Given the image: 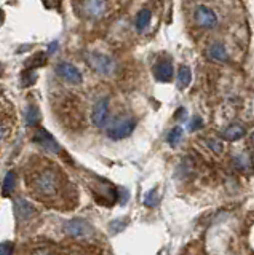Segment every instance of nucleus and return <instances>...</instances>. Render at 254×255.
Returning <instances> with one entry per match:
<instances>
[{
  "label": "nucleus",
  "instance_id": "obj_1",
  "mask_svg": "<svg viewBox=\"0 0 254 255\" xmlns=\"http://www.w3.org/2000/svg\"><path fill=\"white\" fill-rule=\"evenodd\" d=\"M26 183L32 196L45 204L58 206L66 201V187L69 185L66 175L46 159H37L35 164L27 167Z\"/></svg>",
  "mask_w": 254,
  "mask_h": 255
},
{
  "label": "nucleus",
  "instance_id": "obj_2",
  "mask_svg": "<svg viewBox=\"0 0 254 255\" xmlns=\"http://www.w3.org/2000/svg\"><path fill=\"white\" fill-rule=\"evenodd\" d=\"M109 11V0H77V13L85 19L96 21Z\"/></svg>",
  "mask_w": 254,
  "mask_h": 255
},
{
  "label": "nucleus",
  "instance_id": "obj_3",
  "mask_svg": "<svg viewBox=\"0 0 254 255\" xmlns=\"http://www.w3.org/2000/svg\"><path fill=\"white\" fill-rule=\"evenodd\" d=\"M134 126H136V122L130 117H120L115 118L112 123L107 126V137L112 140H122L130 137L134 131Z\"/></svg>",
  "mask_w": 254,
  "mask_h": 255
},
{
  "label": "nucleus",
  "instance_id": "obj_4",
  "mask_svg": "<svg viewBox=\"0 0 254 255\" xmlns=\"http://www.w3.org/2000/svg\"><path fill=\"white\" fill-rule=\"evenodd\" d=\"M64 231L69 236L82 239V238L93 236L94 228L85 219H70L64 223Z\"/></svg>",
  "mask_w": 254,
  "mask_h": 255
},
{
  "label": "nucleus",
  "instance_id": "obj_5",
  "mask_svg": "<svg viewBox=\"0 0 254 255\" xmlns=\"http://www.w3.org/2000/svg\"><path fill=\"white\" fill-rule=\"evenodd\" d=\"M86 61H88L90 66L99 72L102 75H109L110 72L115 69V62L109 58L106 54H101V53H90L86 56Z\"/></svg>",
  "mask_w": 254,
  "mask_h": 255
},
{
  "label": "nucleus",
  "instance_id": "obj_6",
  "mask_svg": "<svg viewBox=\"0 0 254 255\" xmlns=\"http://www.w3.org/2000/svg\"><path fill=\"white\" fill-rule=\"evenodd\" d=\"M56 74L62 80H66L67 83H72V85L82 83V72L69 62H59L56 66Z\"/></svg>",
  "mask_w": 254,
  "mask_h": 255
},
{
  "label": "nucleus",
  "instance_id": "obj_7",
  "mask_svg": "<svg viewBox=\"0 0 254 255\" xmlns=\"http://www.w3.org/2000/svg\"><path fill=\"white\" fill-rule=\"evenodd\" d=\"M107 118H109V102H107V99H99L93 106L91 122H93L94 126L102 128L107 123Z\"/></svg>",
  "mask_w": 254,
  "mask_h": 255
},
{
  "label": "nucleus",
  "instance_id": "obj_8",
  "mask_svg": "<svg viewBox=\"0 0 254 255\" xmlns=\"http://www.w3.org/2000/svg\"><path fill=\"white\" fill-rule=\"evenodd\" d=\"M195 21L200 27H205V29H211L216 26L218 22V18L216 14H214L213 10H210L208 6H203L200 5L195 10Z\"/></svg>",
  "mask_w": 254,
  "mask_h": 255
},
{
  "label": "nucleus",
  "instance_id": "obj_9",
  "mask_svg": "<svg viewBox=\"0 0 254 255\" xmlns=\"http://www.w3.org/2000/svg\"><path fill=\"white\" fill-rule=\"evenodd\" d=\"M173 74H174V69H173V62L170 59H162L155 64L154 77H155V80H158V82H162V83L171 82Z\"/></svg>",
  "mask_w": 254,
  "mask_h": 255
},
{
  "label": "nucleus",
  "instance_id": "obj_10",
  "mask_svg": "<svg viewBox=\"0 0 254 255\" xmlns=\"http://www.w3.org/2000/svg\"><path fill=\"white\" fill-rule=\"evenodd\" d=\"M35 142L40 143V145L45 150H48L50 153H58V151H61L58 142L54 140L53 135H50L45 129H37V132H35Z\"/></svg>",
  "mask_w": 254,
  "mask_h": 255
},
{
  "label": "nucleus",
  "instance_id": "obj_11",
  "mask_svg": "<svg viewBox=\"0 0 254 255\" xmlns=\"http://www.w3.org/2000/svg\"><path fill=\"white\" fill-rule=\"evenodd\" d=\"M14 211H16V217L19 220H30L37 214L34 206L29 204L27 201H24L22 198L16 199V203H14Z\"/></svg>",
  "mask_w": 254,
  "mask_h": 255
},
{
  "label": "nucleus",
  "instance_id": "obj_12",
  "mask_svg": "<svg viewBox=\"0 0 254 255\" xmlns=\"http://www.w3.org/2000/svg\"><path fill=\"white\" fill-rule=\"evenodd\" d=\"M245 135V128L242 125H230L227 126L224 132H222V137H224L226 140H238L242 139Z\"/></svg>",
  "mask_w": 254,
  "mask_h": 255
},
{
  "label": "nucleus",
  "instance_id": "obj_13",
  "mask_svg": "<svg viewBox=\"0 0 254 255\" xmlns=\"http://www.w3.org/2000/svg\"><path fill=\"white\" fill-rule=\"evenodd\" d=\"M210 58H213L214 61H219V62H226L229 59V53L222 43H214L210 48Z\"/></svg>",
  "mask_w": 254,
  "mask_h": 255
},
{
  "label": "nucleus",
  "instance_id": "obj_14",
  "mask_svg": "<svg viewBox=\"0 0 254 255\" xmlns=\"http://www.w3.org/2000/svg\"><path fill=\"white\" fill-rule=\"evenodd\" d=\"M190 80H192V72H190V69L187 66H181L178 72V88L184 90V88L189 86Z\"/></svg>",
  "mask_w": 254,
  "mask_h": 255
},
{
  "label": "nucleus",
  "instance_id": "obj_15",
  "mask_svg": "<svg viewBox=\"0 0 254 255\" xmlns=\"http://www.w3.org/2000/svg\"><path fill=\"white\" fill-rule=\"evenodd\" d=\"M150 19H152V13H150L149 10H142L139 11L138 14V18H136V29L141 32V30H144L149 27V24H150Z\"/></svg>",
  "mask_w": 254,
  "mask_h": 255
},
{
  "label": "nucleus",
  "instance_id": "obj_16",
  "mask_svg": "<svg viewBox=\"0 0 254 255\" xmlns=\"http://www.w3.org/2000/svg\"><path fill=\"white\" fill-rule=\"evenodd\" d=\"M14 185H16V175L14 172H8L5 175V180H3V187H2V191L5 196H10L14 190Z\"/></svg>",
  "mask_w": 254,
  "mask_h": 255
},
{
  "label": "nucleus",
  "instance_id": "obj_17",
  "mask_svg": "<svg viewBox=\"0 0 254 255\" xmlns=\"http://www.w3.org/2000/svg\"><path fill=\"white\" fill-rule=\"evenodd\" d=\"M182 128L181 126H174L173 129L170 131V134H168V143L171 147H176L178 143L181 142V139H182Z\"/></svg>",
  "mask_w": 254,
  "mask_h": 255
},
{
  "label": "nucleus",
  "instance_id": "obj_18",
  "mask_svg": "<svg viewBox=\"0 0 254 255\" xmlns=\"http://www.w3.org/2000/svg\"><path fill=\"white\" fill-rule=\"evenodd\" d=\"M38 120H40V112L35 106H29L27 107V125L29 126H37Z\"/></svg>",
  "mask_w": 254,
  "mask_h": 255
},
{
  "label": "nucleus",
  "instance_id": "obj_19",
  "mask_svg": "<svg viewBox=\"0 0 254 255\" xmlns=\"http://www.w3.org/2000/svg\"><path fill=\"white\" fill-rule=\"evenodd\" d=\"M158 203V198H157V191L155 190H150L149 193L144 196V204L149 207H155V204Z\"/></svg>",
  "mask_w": 254,
  "mask_h": 255
},
{
  "label": "nucleus",
  "instance_id": "obj_20",
  "mask_svg": "<svg viewBox=\"0 0 254 255\" xmlns=\"http://www.w3.org/2000/svg\"><path fill=\"white\" fill-rule=\"evenodd\" d=\"M206 143H208V147H210L216 155H221V153H222V150H224V147H222V142H221V140L210 139Z\"/></svg>",
  "mask_w": 254,
  "mask_h": 255
},
{
  "label": "nucleus",
  "instance_id": "obj_21",
  "mask_svg": "<svg viewBox=\"0 0 254 255\" xmlns=\"http://www.w3.org/2000/svg\"><path fill=\"white\" fill-rule=\"evenodd\" d=\"M202 126H203L202 118L200 117H194L192 122L189 123V129L190 131H198V129H202Z\"/></svg>",
  "mask_w": 254,
  "mask_h": 255
},
{
  "label": "nucleus",
  "instance_id": "obj_22",
  "mask_svg": "<svg viewBox=\"0 0 254 255\" xmlns=\"http://www.w3.org/2000/svg\"><path fill=\"white\" fill-rule=\"evenodd\" d=\"M234 163H235V166L238 167V169H242V171L248 169V161H246L243 156H235L234 158Z\"/></svg>",
  "mask_w": 254,
  "mask_h": 255
},
{
  "label": "nucleus",
  "instance_id": "obj_23",
  "mask_svg": "<svg viewBox=\"0 0 254 255\" xmlns=\"http://www.w3.org/2000/svg\"><path fill=\"white\" fill-rule=\"evenodd\" d=\"M11 252H13V243H2L0 244V254L8 255Z\"/></svg>",
  "mask_w": 254,
  "mask_h": 255
},
{
  "label": "nucleus",
  "instance_id": "obj_24",
  "mask_svg": "<svg viewBox=\"0 0 254 255\" xmlns=\"http://www.w3.org/2000/svg\"><path fill=\"white\" fill-rule=\"evenodd\" d=\"M125 227H126V220H123L122 223L120 222H112V223H110V228H112L114 231H122Z\"/></svg>",
  "mask_w": 254,
  "mask_h": 255
},
{
  "label": "nucleus",
  "instance_id": "obj_25",
  "mask_svg": "<svg viewBox=\"0 0 254 255\" xmlns=\"http://www.w3.org/2000/svg\"><path fill=\"white\" fill-rule=\"evenodd\" d=\"M5 132H6V128H5V125H3L2 120H0V142L3 140V137H5Z\"/></svg>",
  "mask_w": 254,
  "mask_h": 255
},
{
  "label": "nucleus",
  "instance_id": "obj_26",
  "mask_svg": "<svg viewBox=\"0 0 254 255\" xmlns=\"http://www.w3.org/2000/svg\"><path fill=\"white\" fill-rule=\"evenodd\" d=\"M3 21H5V13H3V10H0V26L3 24Z\"/></svg>",
  "mask_w": 254,
  "mask_h": 255
},
{
  "label": "nucleus",
  "instance_id": "obj_27",
  "mask_svg": "<svg viewBox=\"0 0 254 255\" xmlns=\"http://www.w3.org/2000/svg\"><path fill=\"white\" fill-rule=\"evenodd\" d=\"M56 48H58V42H54V43L50 46V50H48V51H50V53H53L54 50H56Z\"/></svg>",
  "mask_w": 254,
  "mask_h": 255
},
{
  "label": "nucleus",
  "instance_id": "obj_28",
  "mask_svg": "<svg viewBox=\"0 0 254 255\" xmlns=\"http://www.w3.org/2000/svg\"><path fill=\"white\" fill-rule=\"evenodd\" d=\"M251 142H254V132H253V135H251Z\"/></svg>",
  "mask_w": 254,
  "mask_h": 255
}]
</instances>
